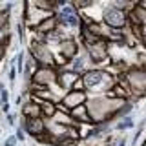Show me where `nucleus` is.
I'll use <instances>...</instances> for the list:
<instances>
[{
	"label": "nucleus",
	"mask_w": 146,
	"mask_h": 146,
	"mask_svg": "<svg viewBox=\"0 0 146 146\" xmlns=\"http://www.w3.org/2000/svg\"><path fill=\"white\" fill-rule=\"evenodd\" d=\"M70 117H71L79 126H84V124L93 126V122H91V119H90V113H88V108H86V104H80V106L73 108L71 111H70Z\"/></svg>",
	"instance_id": "obj_9"
},
{
	"label": "nucleus",
	"mask_w": 146,
	"mask_h": 146,
	"mask_svg": "<svg viewBox=\"0 0 146 146\" xmlns=\"http://www.w3.org/2000/svg\"><path fill=\"white\" fill-rule=\"evenodd\" d=\"M17 144H18V141H17V137H15V135H9V137H7V139H6V141H4V144H2V146H17Z\"/></svg>",
	"instance_id": "obj_21"
},
{
	"label": "nucleus",
	"mask_w": 146,
	"mask_h": 146,
	"mask_svg": "<svg viewBox=\"0 0 146 146\" xmlns=\"http://www.w3.org/2000/svg\"><path fill=\"white\" fill-rule=\"evenodd\" d=\"M6 122H7V126H15L17 124V115H15V113H7V115H6Z\"/></svg>",
	"instance_id": "obj_20"
},
{
	"label": "nucleus",
	"mask_w": 146,
	"mask_h": 146,
	"mask_svg": "<svg viewBox=\"0 0 146 146\" xmlns=\"http://www.w3.org/2000/svg\"><path fill=\"white\" fill-rule=\"evenodd\" d=\"M20 128L24 130V133L27 137H42L48 131V122L42 117H35V119H20Z\"/></svg>",
	"instance_id": "obj_6"
},
{
	"label": "nucleus",
	"mask_w": 146,
	"mask_h": 146,
	"mask_svg": "<svg viewBox=\"0 0 146 146\" xmlns=\"http://www.w3.org/2000/svg\"><path fill=\"white\" fill-rule=\"evenodd\" d=\"M133 126H135L133 117L128 115V117H122V119H119V121H115V124H113V131H126V130H131Z\"/></svg>",
	"instance_id": "obj_14"
},
{
	"label": "nucleus",
	"mask_w": 146,
	"mask_h": 146,
	"mask_svg": "<svg viewBox=\"0 0 146 146\" xmlns=\"http://www.w3.org/2000/svg\"><path fill=\"white\" fill-rule=\"evenodd\" d=\"M100 22L104 26H108L110 29H115V31H122L128 27V13L121 11V9L113 7L111 4L102 7V13H100Z\"/></svg>",
	"instance_id": "obj_3"
},
{
	"label": "nucleus",
	"mask_w": 146,
	"mask_h": 146,
	"mask_svg": "<svg viewBox=\"0 0 146 146\" xmlns=\"http://www.w3.org/2000/svg\"><path fill=\"white\" fill-rule=\"evenodd\" d=\"M6 51H7V48H2V46H0V62L4 60V57H6Z\"/></svg>",
	"instance_id": "obj_25"
},
{
	"label": "nucleus",
	"mask_w": 146,
	"mask_h": 146,
	"mask_svg": "<svg viewBox=\"0 0 146 146\" xmlns=\"http://www.w3.org/2000/svg\"><path fill=\"white\" fill-rule=\"evenodd\" d=\"M0 111H2L4 115L11 113V102H7V104H4V106H0Z\"/></svg>",
	"instance_id": "obj_23"
},
{
	"label": "nucleus",
	"mask_w": 146,
	"mask_h": 146,
	"mask_svg": "<svg viewBox=\"0 0 146 146\" xmlns=\"http://www.w3.org/2000/svg\"><path fill=\"white\" fill-rule=\"evenodd\" d=\"M17 77H18V71H17L15 60H13V58H11V62H9V68H7V79H9V82H11V84H15Z\"/></svg>",
	"instance_id": "obj_17"
},
{
	"label": "nucleus",
	"mask_w": 146,
	"mask_h": 146,
	"mask_svg": "<svg viewBox=\"0 0 146 146\" xmlns=\"http://www.w3.org/2000/svg\"><path fill=\"white\" fill-rule=\"evenodd\" d=\"M13 135H15V137H17V141H18V143H24V141L27 139V135L24 133V130H22V128H20V126H18V128H17V130H15V133H13Z\"/></svg>",
	"instance_id": "obj_19"
},
{
	"label": "nucleus",
	"mask_w": 146,
	"mask_h": 146,
	"mask_svg": "<svg viewBox=\"0 0 146 146\" xmlns=\"http://www.w3.org/2000/svg\"><path fill=\"white\" fill-rule=\"evenodd\" d=\"M117 80H121L124 84V88L130 93V100H131V97L139 99V97L146 95V70L144 68L137 66V64L135 66H128L124 75Z\"/></svg>",
	"instance_id": "obj_2"
},
{
	"label": "nucleus",
	"mask_w": 146,
	"mask_h": 146,
	"mask_svg": "<svg viewBox=\"0 0 146 146\" xmlns=\"http://www.w3.org/2000/svg\"><path fill=\"white\" fill-rule=\"evenodd\" d=\"M126 144H128V139H126V137H121V139H119V143L115 141V144H113V146H126Z\"/></svg>",
	"instance_id": "obj_24"
},
{
	"label": "nucleus",
	"mask_w": 146,
	"mask_h": 146,
	"mask_svg": "<svg viewBox=\"0 0 146 146\" xmlns=\"http://www.w3.org/2000/svg\"><path fill=\"white\" fill-rule=\"evenodd\" d=\"M7 88H6V86H4V82L2 80H0V93H2V91H6Z\"/></svg>",
	"instance_id": "obj_27"
},
{
	"label": "nucleus",
	"mask_w": 146,
	"mask_h": 146,
	"mask_svg": "<svg viewBox=\"0 0 146 146\" xmlns=\"http://www.w3.org/2000/svg\"><path fill=\"white\" fill-rule=\"evenodd\" d=\"M40 117L46 122H49L53 119V115L57 113V102H40Z\"/></svg>",
	"instance_id": "obj_12"
},
{
	"label": "nucleus",
	"mask_w": 146,
	"mask_h": 146,
	"mask_svg": "<svg viewBox=\"0 0 146 146\" xmlns=\"http://www.w3.org/2000/svg\"><path fill=\"white\" fill-rule=\"evenodd\" d=\"M26 53L36 62V66H49V68H53L55 51H51V48H49L46 42L29 40V49H27Z\"/></svg>",
	"instance_id": "obj_4"
},
{
	"label": "nucleus",
	"mask_w": 146,
	"mask_h": 146,
	"mask_svg": "<svg viewBox=\"0 0 146 146\" xmlns=\"http://www.w3.org/2000/svg\"><path fill=\"white\" fill-rule=\"evenodd\" d=\"M7 102H9V91L6 90V91L0 93V106H4V104H7Z\"/></svg>",
	"instance_id": "obj_22"
},
{
	"label": "nucleus",
	"mask_w": 146,
	"mask_h": 146,
	"mask_svg": "<svg viewBox=\"0 0 146 146\" xmlns=\"http://www.w3.org/2000/svg\"><path fill=\"white\" fill-rule=\"evenodd\" d=\"M77 79H80L79 71H73L70 68H64V70H57V82H55V88H60L64 93L71 91V86Z\"/></svg>",
	"instance_id": "obj_7"
},
{
	"label": "nucleus",
	"mask_w": 146,
	"mask_h": 146,
	"mask_svg": "<svg viewBox=\"0 0 146 146\" xmlns=\"http://www.w3.org/2000/svg\"><path fill=\"white\" fill-rule=\"evenodd\" d=\"M36 62L33 60V58L29 57V55H26V62H24V70H22V77H24V80H26V84H29V80H31V77H33V73L36 71Z\"/></svg>",
	"instance_id": "obj_13"
},
{
	"label": "nucleus",
	"mask_w": 146,
	"mask_h": 146,
	"mask_svg": "<svg viewBox=\"0 0 146 146\" xmlns=\"http://www.w3.org/2000/svg\"><path fill=\"white\" fill-rule=\"evenodd\" d=\"M57 82V70L49 66H38L33 73L29 84L27 86H36V88H53Z\"/></svg>",
	"instance_id": "obj_5"
},
{
	"label": "nucleus",
	"mask_w": 146,
	"mask_h": 146,
	"mask_svg": "<svg viewBox=\"0 0 146 146\" xmlns=\"http://www.w3.org/2000/svg\"><path fill=\"white\" fill-rule=\"evenodd\" d=\"M80 79H82V84H84V90L88 93L90 91L108 93L111 90V86L117 82V77L110 70H102V68H86L80 73Z\"/></svg>",
	"instance_id": "obj_1"
},
{
	"label": "nucleus",
	"mask_w": 146,
	"mask_h": 146,
	"mask_svg": "<svg viewBox=\"0 0 146 146\" xmlns=\"http://www.w3.org/2000/svg\"><path fill=\"white\" fill-rule=\"evenodd\" d=\"M80 42L75 38V36H68L64 38L60 44H58V55H62L66 60H73L77 55H80Z\"/></svg>",
	"instance_id": "obj_8"
},
{
	"label": "nucleus",
	"mask_w": 146,
	"mask_h": 146,
	"mask_svg": "<svg viewBox=\"0 0 146 146\" xmlns=\"http://www.w3.org/2000/svg\"><path fill=\"white\" fill-rule=\"evenodd\" d=\"M17 36L20 42H26V26L22 20H17Z\"/></svg>",
	"instance_id": "obj_18"
},
{
	"label": "nucleus",
	"mask_w": 146,
	"mask_h": 146,
	"mask_svg": "<svg viewBox=\"0 0 146 146\" xmlns=\"http://www.w3.org/2000/svg\"><path fill=\"white\" fill-rule=\"evenodd\" d=\"M141 146H146V137L143 139V143H141Z\"/></svg>",
	"instance_id": "obj_28"
},
{
	"label": "nucleus",
	"mask_w": 146,
	"mask_h": 146,
	"mask_svg": "<svg viewBox=\"0 0 146 146\" xmlns=\"http://www.w3.org/2000/svg\"><path fill=\"white\" fill-rule=\"evenodd\" d=\"M135 4H137L139 7H143L144 11H146V0H139V2H135Z\"/></svg>",
	"instance_id": "obj_26"
},
{
	"label": "nucleus",
	"mask_w": 146,
	"mask_h": 146,
	"mask_svg": "<svg viewBox=\"0 0 146 146\" xmlns=\"http://www.w3.org/2000/svg\"><path fill=\"white\" fill-rule=\"evenodd\" d=\"M58 27V24H57V18H55V15H51L49 18H46V20H42L38 26L33 29V33H38V35H42V36H46V35H49V33H53L55 29Z\"/></svg>",
	"instance_id": "obj_11"
},
{
	"label": "nucleus",
	"mask_w": 146,
	"mask_h": 146,
	"mask_svg": "<svg viewBox=\"0 0 146 146\" xmlns=\"http://www.w3.org/2000/svg\"><path fill=\"white\" fill-rule=\"evenodd\" d=\"M133 4L135 2H130V0H115V2H111V6L121 9V11H124V13H130L133 9Z\"/></svg>",
	"instance_id": "obj_16"
},
{
	"label": "nucleus",
	"mask_w": 146,
	"mask_h": 146,
	"mask_svg": "<svg viewBox=\"0 0 146 146\" xmlns=\"http://www.w3.org/2000/svg\"><path fill=\"white\" fill-rule=\"evenodd\" d=\"M20 117L22 119L40 117V106L36 102H33L31 97H27V100H26V102H22V106H20Z\"/></svg>",
	"instance_id": "obj_10"
},
{
	"label": "nucleus",
	"mask_w": 146,
	"mask_h": 146,
	"mask_svg": "<svg viewBox=\"0 0 146 146\" xmlns=\"http://www.w3.org/2000/svg\"><path fill=\"white\" fill-rule=\"evenodd\" d=\"M11 38H13L11 26H9V27H0V46H2V48H9Z\"/></svg>",
	"instance_id": "obj_15"
},
{
	"label": "nucleus",
	"mask_w": 146,
	"mask_h": 146,
	"mask_svg": "<svg viewBox=\"0 0 146 146\" xmlns=\"http://www.w3.org/2000/svg\"><path fill=\"white\" fill-rule=\"evenodd\" d=\"M0 135H2V130H0Z\"/></svg>",
	"instance_id": "obj_29"
},
{
	"label": "nucleus",
	"mask_w": 146,
	"mask_h": 146,
	"mask_svg": "<svg viewBox=\"0 0 146 146\" xmlns=\"http://www.w3.org/2000/svg\"><path fill=\"white\" fill-rule=\"evenodd\" d=\"M106 146H111V144H106Z\"/></svg>",
	"instance_id": "obj_30"
}]
</instances>
